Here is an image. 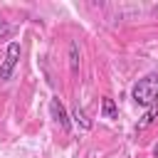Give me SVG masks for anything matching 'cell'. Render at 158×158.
<instances>
[{"label": "cell", "instance_id": "cell-4", "mask_svg": "<svg viewBox=\"0 0 158 158\" xmlns=\"http://www.w3.org/2000/svg\"><path fill=\"white\" fill-rule=\"evenodd\" d=\"M69 69L72 74H79V44L69 42Z\"/></svg>", "mask_w": 158, "mask_h": 158}, {"label": "cell", "instance_id": "cell-2", "mask_svg": "<svg viewBox=\"0 0 158 158\" xmlns=\"http://www.w3.org/2000/svg\"><path fill=\"white\" fill-rule=\"evenodd\" d=\"M17 62H20V42H10L7 49H5V59L0 64V81H7L12 77Z\"/></svg>", "mask_w": 158, "mask_h": 158}, {"label": "cell", "instance_id": "cell-6", "mask_svg": "<svg viewBox=\"0 0 158 158\" xmlns=\"http://www.w3.org/2000/svg\"><path fill=\"white\" fill-rule=\"evenodd\" d=\"M74 121H77V123H79V126H81V128H86V131H89V128H91V118H89V116H86V111H84V109H81V106H79V104H77V106H74Z\"/></svg>", "mask_w": 158, "mask_h": 158}, {"label": "cell", "instance_id": "cell-8", "mask_svg": "<svg viewBox=\"0 0 158 158\" xmlns=\"http://www.w3.org/2000/svg\"><path fill=\"white\" fill-rule=\"evenodd\" d=\"M7 35H10V22L0 17V42H2V40H7Z\"/></svg>", "mask_w": 158, "mask_h": 158}, {"label": "cell", "instance_id": "cell-7", "mask_svg": "<svg viewBox=\"0 0 158 158\" xmlns=\"http://www.w3.org/2000/svg\"><path fill=\"white\" fill-rule=\"evenodd\" d=\"M156 114H158V104H156V106H151V111L143 116V123H141L138 128H146V126H151V123L156 121Z\"/></svg>", "mask_w": 158, "mask_h": 158}, {"label": "cell", "instance_id": "cell-3", "mask_svg": "<svg viewBox=\"0 0 158 158\" xmlns=\"http://www.w3.org/2000/svg\"><path fill=\"white\" fill-rule=\"evenodd\" d=\"M49 114H52V118L59 123V128L64 131V133H69L72 131V123H69V116H67V109L62 106V101H59V96H52L49 99Z\"/></svg>", "mask_w": 158, "mask_h": 158}, {"label": "cell", "instance_id": "cell-5", "mask_svg": "<svg viewBox=\"0 0 158 158\" xmlns=\"http://www.w3.org/2000/svg\"><path fill=\"white\" fill-rule=\"evenodd\" d=\"M101 116H104V118H116V116H118V109H116L114 99L104 96V101H101Z\"/></svg>", "mask_w": 158, "mask_h": 158}, {"label": "cell", "instance_id": "cell-1", "mask_svg": "<svg viewBox=\"0 0 158 158\" xmlns=\"http://www.w3.org/2000/svg\"><path fill=\"white\" fill-rule=\"evenodd\" d=\"M131 96L138 106H156L158 104V72H151L143 79H138L131 89Z\"/></svg>", "mask_w": 158, "mask_h": 158}]
</instances>
